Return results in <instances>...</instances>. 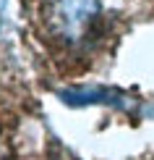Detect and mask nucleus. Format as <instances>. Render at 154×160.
I'll return each instance as SVG.
<instances>
[{
  "mask_svg": "<svg viewBox=\"0 0 154 160\" xmlns=\"http://www.w3.org/2000/svg\"><path fill=\"white\" fill-rule=\"evenodd\" d=\"M42 16L55 39L78 45L91 34L99 18V0H42Z\"/></svg>",
  "mask_w": 154,
  "mask_h": 160,
  "instance_id": "obj_1",
  "label": "nucleus"
}]
</instances>
